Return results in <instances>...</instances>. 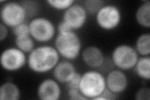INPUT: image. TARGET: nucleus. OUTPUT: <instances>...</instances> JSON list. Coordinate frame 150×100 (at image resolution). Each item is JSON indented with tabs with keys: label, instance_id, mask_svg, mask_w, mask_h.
<instances>
[{
	"label": "nucleus",
	"instance_id": "nucleus-1",
	"mask_svg": "<svg viewBox=\"0 0 150 100\" xmlns=\"http://www.w3.org/2000/svg\"><path fill=\"white\" fill-rule=\"evenodd\" d=\"M60 56L54 46L41 45L27 56V65L35 73L44 74L53 71L59 61Z\"/></svg>",
	"mask_w": 150,
	"mask_h": 100
},
{
	"label": "nucleus",
	"instance_id": "nucleus-2",
	"mask_svg": "<svg viewBox=\"0 0 150 100\" xmlns=\"http://www.w3.org/2000/svg\"><path fill=\"white\" fill-rule=\"evenodd\" d=\"M54 46L61 57L71 61L77 59L82 51L81 40L74 31L58 33L55 38Z\"/></svg>",
	"mask_w": 150,
	"mask_h": 100
},
{
	"label": "nucleus",
	"instance_id": "nucleus-3",
	"mask_svg": "<svg viewBox=\"0 0 150 100\" xmlns=\"http://www.w3.org/2000/svg\"><path fill=\"white\" fill-rule=\"evenodd\" d=\"M106 88L105 76L97 70L81 74L79 90L87 99H95Z\"/></svg>",
	"mask_w": 150,
	"mask_h": 100
},
{
	"label": "nucleus",
	"instance_id": "nucleus-4",
	"mask_svg": "<svg viewBox=\"0 0 150 100\" xmlns=\"http://www.w3.org/2000/svg\"><path fill=\"white\" fill-rule=\"evenodd\" d=\"M31 36L35 41L46 43L52 40L56 35V28L49 18L35 16L28 23Z\"/></svg>",
	"mask_w": 150,
	"mask_h": 100
},
{
	"label": "nucleus",
	"instance_id": "nucleus-5",
	"mask_svg": "<svg viewBox=\"0 0 150 100\" xmlns=\"http://www.w3.org/2000/svg\"><path fill=\"white\" fill-rule=\"evenodd\" d=\"M139 57L134 47L121 44L112 50L110 58L116 68L126 71L133 69Z\"/></svg>",
	"mask_w": 150,
	"mask_h": 100
},
{
	"label": "nucleus",
	"instance_id": "nucleus-6",
	"mask_svg": "<svg viewBox=\"0 0 150 100\" xmlns=\"http://www.w3.org/2000/svg\"><path fill=\"white\" fill-rule=\"evenodd\" d=\"M96 23L101 29L113 30L118 27L122 20V13L118 6L112 4H105L95 15Z\"/></svg>",
	"mask_w": 150,
	"mask_h": 100
},
{
	"label": "nucleus",
	"instance_id": "nucleus-7",
	"mask_svg": "<svg viewBox=\"0 0 150 100\" xmlns=\"http://www.w3.org/2000/svg\"><path fill=\"white\" fill-rule=\"evenodd\" d=\"M1 22L7 27L13 28L25 22L27 15L21 2L6 1L2 4L0 10Z\"/></svg>",
	"mask_w": 150,
	"mask_h": 100
},
{
	"label": "nucleus",
	"instance_id": "nucleus-8",
	"mask_svg": "<svg viewBox=\"0 0 150 100\" xmlns=\"http://www.w3.org/2000/svg\"><path fill=\"white\" fill-rule=\"evenodd\" d=\"M0 63L4 70L15 72L27 65V56L16 46L9 47L2 51Z\"/></svg>",
	"mask_w": 150,
	"mask_h": 100
},
{
	"label": "nucleus",
	"instance_id": "nucleus-9",
	"mask_svg": "<svg viewBox=\"0 0 150 100\" xmlns=\"http://www.w3.org/2000/svg\"><path fill=\"white\" fill-rule=\"evenodd\" d=\"M88 13L81 4L74 3L64 11L63 21L71 28L73 31L80 30L85 25Z\"/></svg>",
	"mask_w": 150,
	"mask_h": 100
},
{
	"label": "nucleus",
	"instance_id": "nucleus-10",
	"mask_svg": "<svg viewBox=\"0 0 150 100\" xmlns=\"http://www.w3.org/2000/svg\"><path fill=\"white\" fill-rule=\"evenodd\" d=\"M105 79L106 88L117 95L124 93L128 87V76L123 70L112 69L107 73Z\"/></svg>",
	"mask_w": 150,
	"mask_h": 100
},
{
	"label": "nucleus",
	"instance_id": "nucleus-11",
	"mask_svg": "<svg viewBox=\"0 0 150 100\" xmlns=\"http://www.w3.org/2000/svg\"><path fill=\"white\" fill-rule=\"evenodd\" d=\"M37 96L41 100H58L62 95L59 83L54 78H46L37 88Z\"/></svg>",
	"mask_w": 150,
	"mask_h": 100
},
{
	"label": "nucleus",
	"instance_id": "nucleus-12",
	"mask_svg": "<svg viewBox=\"0 0 150 100\" xmlns=\"http://www.w3.org/2000/svg\"><path fill=\"white\" fill-rule=\"evenodd\" d=\"M81 57L84 65L97 70L101 67L106 58L103 51L96 46H88L84 48L81 51Z\"/></svg>",
	"mask_w": 150,
	"mask_h": 100
},
{
	"label": "nucleus",
	"instance_id": "nucleus-13",
	"mask_svg": "<svg viewBox=\"0 0 150 100\" xmlns=\"http://www.w3.org/2000/svg\"><path fill=\"white\" fill-rule=\"evenodd\" d=\"M77 72L72 61H59L53 70V78L60 84L68 83Z\"/></svg>",
	"mask_w": 150,
	"mask_h": 100
},
{
	"label": "nucleus",
	"instance_id": "nucleus-14",
	"mask_svg": "<svg viewBox=\"0 0 150 100\" xmlns=\"http://www.w3.org/2000/svg\"><path fill=\"white\" fill-rule=\"evenodd\" d=\"M20 97V89L15 83L11 82H6L0 87L1 100H18Z\"/></svg>",
	"mask_w": 150,
	"mask_h": 100
},
{
	"label": "nucleus",
	"instance_id": "nucleus-15",
	"mask_svg": "<svg viewBox=\"0 0 150 100\" xmlns=\"http://www.w3.org/2000/svg\"><path fill=\"white\" fill-rule=\"evenodd\" d=\"M135 20L138 25L144 28H150V2L143 1L135 13Z\"/></svg>",
	"mask_w": 150,
	"mask_h": 100
},
{
	"label": "nucleus",
	"instance_id": "nucleus-16",
	"mask_svg": "<svg viewBox=\"0 0 150 100\" xmlns=\"http://www.w3.org/2000/svg\"><path fill=\"white\" fill-rule=\"evenodd\" d=\"M137 77L145 81L150 79V57L140 56L133 69Z\"/></svg>",
	"mask_w": 150,
	"mask_h": 100
},
{
	"label": "nucleus",
	"instance_id": "nucleus-17",
	"mask_svg": "<svg viewBox=\"0 0 150 100\" xmlns=\"http://www.w3.org/2000/svg\"><path fill=\"white\" fill-rule=\"evenodd\" d=\"M135 50L141 56H146L150 55V34L144 33L140 35L135 43Z\"/></svg>",
	"mask_w": 150,
	"mask_h": 100
},
{
	"label": "nucleus",
	"instance_id": "nucleus-18",
	"mask_svg": "<svg viewBox=\"0 0 150 100\" xmlns=\"http://www.w3.org/2000/svg\"><path fill=\"white\" fill-rule=\"evenodd\" d=\"M30 35L16 37L15 43L16 47L26 54H29L35 48V43Z\"/></svg>",
	"mask_w": 150,
	"mask_h": 100
},
{
	"label": "nucleus",
	"instance_id": "nucleus-19",
	"mask_svg": "<svg viewBox=\"0 0 150 100\" xmlns=\"http://www.w3.org/2000/svg\"><path fill=\"white\" fill-rule=\"evenodd\" d=\"M105 4V1L102 0H86L83 2V6L88 14L96 15Z\"/></svg>",
	"mask_w": 150,
	"mask_h": 100
},
{
	"label": "nucleus",
	"instance_id": "nucleus-20",
	"mask_svg": "<svg viewBox=\"0 0 150 100\" xmlns=\"http://www.w3.org/2000/svg\"><path fill=\"white\" fill-rule=\"evenodd\" d=\"M48 5L57 10H63L64 11L71 6L74 3L73 0H47Z\"/></svg>",
	"mask_w": 150,
	"mask_h": 100
},
{
	"label": "nucleus",
	"instance_id": "nucleus-21",
	"mask_svg": "<svg viewBox=\"0 0 150 100\" xmlns=\"http://www.w3.org/2000/svg\"><path fill=\"white\" fill-rule=\"evenodd\" d=\"M21 3L25 9L27 17H33L32 18H33L36 15L37 11H38L37 2L33 1H24Z\"/></svg>",
	"mask_w": 150,
	"mask_h": 100
},
{
	"label": "nucleus",
	"instance_id": "nucleus-22",
	"mask_svg": "<svg viewBox=\"0 0 150 100\" xmlns=\"http://www.w3.org/2000/svg\"><path fill=\"white\" fill-rule=\"evenodd\" d=\"M12 32L15 38L29 35H30L29 25L26 22L21 23L20 25L12 28Z\"/></svg>",
	"mask_w": 150,
	"mask_h": 100
},
{
	"label": "nucleus",
	"instance_id": "nucleus-23",
	"mask_svg": "<svg viewBox=\"0 0 150 100\" xmlns=\"http://www.w3.org/2000/svg\"><path fill=\"white\" fill-rule=\"evenodd\" d=\"M135 99L137 100H149L150 89L148 87H142L136 93Z\"/></svg>",
	"mask_w": 150,
	"mask_h": 100
},
{
	"label": "nucleus",
	"instance_id": "nucleus-24",
	"mask_svg": "<svg viewBox=\"0 0 150 100\" xmlns=\"http://www.w3.org/2000/svg\"><path fill=\"white\" fill-rule=\"evenodd\" d=\"M81 74L76 72V74L74 75V77L71 78L69 82L67 83V89H79V83H80Z\"/></svg>",
	"mask_w": 150,
	"mask_h": 100
},
{
	"label": "nucleus",
	"instance_id": "nucleus-25",
	"mask_svg": "<svg viewBox=\"0 0 150 100\" xmlns=\"http://www.w3.org/2000/svg\"><path fill=\"white\" fill-rule=\"evenodd\" d=\"M68 96L69 99L72 100H81L87 99L77 89H67Z\"/></svg>",
	"mask_w": 150,
	"mask_h": 100
},
{
	"label": "nucleus",
	"instance_id": "nucleus-26",
	"mask_svg": "<svg viewBox=\"0 0 150 100\" xmlns=\"http://www.w3.org/2000/svg\"><path fill=\"white\" fill-rule=\"evenodd\" d=\"M118 95H117L115 94L114 93H112L111 91L110 90L106 88L104 91L102 93L101 95H100L99 96H98L94 100H100V99H103V100H113L116 99L118 98Z\"/></svg>",
	"mask_w": 150,
	"mask_h": 100
},
{
	"label": "nucleus",
	"instance_id": "nucleus-27",
	"mask_svg": "<svg viewBox=\"0 0 150 100\" xmlns=\"http://www.w3.org/2000/svg\"><path fill=\"white\" fill-rule=\"evenodd\" d=\"M56 30H57L59 34H62V33H66L73 31L71 28L63 20L58 23L57 27H56Z\"/></svg>",
	"mask_w": 150,
	"mask_h": 100
},
{
	"label": "nucleus",
	"instance_id": "nucleus-28",
	"mask_svg": "<svg viewBox=\"0 0 150 100\" xmlns=\"http://www.w3.org/2000/svg\"><path fill=\"white\" fill-rule=\"evenodd\" d=\"M8 35V27L3 23H0V41L3 42L6 39Z\"/></svg>",
	"mask_w": 150,
	"mask_h": 100
}]
</instances>
